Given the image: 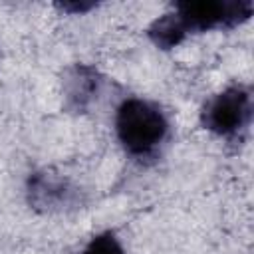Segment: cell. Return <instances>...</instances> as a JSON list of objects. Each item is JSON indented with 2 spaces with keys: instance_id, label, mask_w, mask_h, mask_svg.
Returning a JSON list of instances; mask_svg holds the SVG:
<instances>
[{
  "instance_id": "obj_1",
  "label": "cell",
  "mask_w": 254,
  "mask_h": 254,
  "mask_svg": "<svg viewBox=\"0 0 254 254\" xmlns=\"http://www.w3.org/2000/svg\"><path fill=\"white\" fill-rule=\"evenodd\" d=\"M115 131L129 155L147 157L165 141L169 121L157 105L139 97H129L117 107Z\"/></svg>"
},
{
  "instance_id": "obj_2",
  "label": "cell",
  "mask_w": 254,
  "mask_h": 254,
  "mask_svg": "<svg viewBox=\"0 0 254 254\" xmlns=\"http://www.w3.org/2000/svg\"><path fill=\"white\" fill-rule=\"evenodd\" d=\"M252 10V0H189L175 4V14L187 34L212 28H234L246 22Z\"/></svg>"
},
{
  "instance_id": "obj_3",
  "label": "cell",
  "mask_w": 254,
  "mask_h": 254,
  "mask_svg": "<svg viewBox=\"0 0 254 254\" xmlns=\"http://www.w3.org/2000/svg\"><path fill=\"white\" fill-rule=\"evenodd\" d=\"M252 117V95L244 85H230L208 99L200 111V123L204 129L232 137L248 127Z\"/></svg>"
},
{
  "instance_id": "obj_4",
  "label": "cell",
  "mask_w": 254,
  "mask_h": 254,
  "mask_svg": "<svg viewBox=\"0 0 254 254\" xmlns=\"http://www.w3.org/2000/svg\"><path fill=\"white\" fill-rule=\"evenodd\" d=\"M30 204L38 210H58L73 200L71 185L52 173H34L28 181Z\"/></svg>"
},
{
  "instance_id": "obj_5",
  "label": "cell",
  "mask_w": 254,
  "mask_h": 254,
  "mask_svg": "<svg viewBox=\"0 0 254 254\" xmlns=\"http://www.w3.org/2000/svg\"><path fill=\"white\" fill-rule=\"evenodd\" d=\"M101 77L95 67L77 64L71 69H67L65 79H64V95H65V105L75 111H83L95 93L99 91Z\"/></svg>"
},
{
  "instance_id": "obj_6",
  "label": "cell",
  "mask_w": 254,
  "mask_h": 254,
  "mask_svg": "<svg viewBox=\"0 0 254 254\" xmlns=\"http://www.w3.org/2000/svg\"><path fill=\"white\" fill-rule=\"evenodd\" d=\"M147 32H149V38L153 40V44L163 50H171L187 38V32L183 30L175 12H169V14H163L161 18H157L149 26Z\"/></svg>"
},
{
  "instance_id": "obj_7",
  "label": "cell",
  "mask_w": 254,
  "mask_h": 254,
  "mask_svg": "<svg viewBox=\"0 0 254 254\" xmlns=\"http://www.w3.org/2000/svg\"><path fill=\"white\" fill-rule=\"evenodd\" d=\"M83 254H125V250L113 232H101L91 238Z\"/></svg>"
},
{
  "instance_id": "obj_8",
  "label": "cell",
  "mask_w": 254,
  "mask_h": 254,
  "mask_svg": "<svg viewBox=\"0 0 254 254\" xmlns=\"http://www.w3.org/2000/svg\"><path fill=\"white\" fill-rule=\"evenodd\" d=\"M58 8H62L64 12H73V14H83L91 8H95V2H64L58 4Z\"/></svg>"
}]
</instances>
